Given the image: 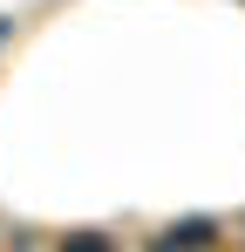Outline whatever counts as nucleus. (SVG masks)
<instances>
[{"mask_svg":"<svg viewBox=\"0 0 245 252\" xmlns=\"http://www.w3.org/2000/svg\"><path fill=\"white\" fill-rule=\"evenodd\" d=\"M55 252H116V239H109V232H68Z\"/></svg>","mask_w":245,"mask_h":252,"instance_id":"obj_2","label":"nucleus"},{"mask_svg":"<svg viewBox=\"0 0 245 252\" xmlns=\"http://www.w3.org/2000/svg\"><path fill=\"white\" fill-rule=\"evenodd\" d=\"M218 246V218H184V225H163L150 252H204Z\"/></svg>","mask_w":245,"mask_h":252,"instance_id":"obj_1","label":"nucleus"},{"mask_svg":"<svg viewBox=\"0 0 245 252\" xmlns=\"http://www.w3.org/2000/svg\"><path fill=\"white\" fill-rule=\"evenodd\" d=\"M0 34H7V21H0Z\"/></svg>","mask_w":245,"mask_h":252,"instance_id":"obj_3","label":"nucleus"}]
</instances>
